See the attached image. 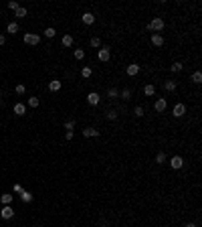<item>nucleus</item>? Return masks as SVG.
Here are the masks:
<instances>
[{
  "label": "nucleus",
  "mask_w": 202,
  "mask_h": 227,
  "mask_svg": "<svg viewBox=\"0 0 202 227\" xmlns=\"http://www.w3.org/2000/svg\"><path fill=\"white\" fill-rule=\"evenodd\" d=\"M24 43H26V45H39L41 37H39V34H34V33H26V34H24Z\"/></svg>",
  "instance_id": "nucleus-1"
},
{
  "label": "nucleus",
  "mask_w": 202,
  "mask_h": 227,
  "mask_svg": "<svg viewBox=\"0 0 202 227\" xmlns=\"http://www.w3.org/2000/svg\"><path fill=\"white\" fill-rule=\"evenodd\" d=\"M144 93H146V95H154V93H156V87L154 85H146L144 87Z\"/></svg>",
  "instance_id": "nucleus-22"
},
{
  "label": "nucleus",
  "mask_w": 202,
  "mask_h": 227,
  "mask_svg": "<svg viewBox=\"0 0 202 227\" xmlns=\"http://www.w3.org/2000/svg\"><path fill=\"white\" fill-rule=\"evenodd\" d=\"M115 118H117V111L115 110H109V111H107V120H115Z\"/></svg>",
  "instance_id": "nucleus-29"
},
{
  "label": "nucleus",
  "mask_w": 202,
  "mask_h": 227,
  "mask_svg": "<svg viewBox=\"0 0 202 227\" xmlns=\"http://www.w3.org/2000/svg\"><path fill=\"white\" fill-rule=\"evenodd\" d=\"M134 111H135V116H138V118H142V116H144V110H142V107H140V106L135 107V110H134Z\"/></svg>",
  "instance_id": "nucleus-34"
},
{
  "label": "nucleus",
  "mask_w": 202,
  "mask_h": 227,
  "mask_svg": "<svg viewBox=\"0 0 202 227\" xmlns=\"http://www.w3.org/2000/svg\"><path fill=\"white\" fill-rule=\"evenodd\" d=\"M6 33H10V34L18 33V24H16V22H10L8 26H6Z\"/></svg>",
  "instance_id": "nucleus-15"
},
{
  "label": "nucleus",
  "mask_w": 202,
  "mask_h": 227,
  "mask_svg": "<svg viewBox=\"0 0 202 227\" xmlns=\"http://www.w3.org/2000/svg\"><path fill=\"white\" fill-rule=\"evenodd\" d=\"M99 45H101V41L97 39V37H93V39H91V47H99Z\"/></svg>",
  "instance_id": "nucleus-33"
},
{
  "label": "nucleus",
  "mask_w": 202,
  "mask_h": 227,
  "mask_svg": "<svg viewBox=\"0 0 202 227\" xmlns=\"http://www.w3.org/2000/svg\"><path fill=\"white\" fill-rule=\"evenodd\" d=\"M182 164H184L182 156H172V158H170V166H172V168H182Z\"/></svg>",
  "instance_id": "nucleus-3"
},
{
  "label": "nucleus",
  "mask_w": 202,
  "mask_h": 227,
  "mask_svg": "<svg viewBox=\"0 0 202 227\" xmlns=\"http://www.w3.org/2000/svg\"><path fill=\"white\" fill-rule=\"evenodd\" d=\"M73 55H75V59H77V61H81V59L85 57V51H83V49H75V51H73Z\"/></svg>",
  "instance_id": "nucleus-18"
},
{
  "label": "nucleus",
  "mask_w": 202,
  "mask_h": 227,
  "mask_svg": "<svg viewBox=\"0 0 202 227\" xmlns=\"http://www.w3.org/2000/svg\"><path fill=\"white\" fill-rule=\"evenodd\" d=\"M16 16H18V18H24V16H26V8L18 6V8H16Z\"/></svg>",
  "instance_id": "nucleus-24"
},
{
  "label": "nucleus",
  "mask_w": 202,
  "mask_h": 227,
  "mask_svg": "<svg viewBox=\"0 0 202 227\" xmlns=\"http://www.w3.org/2000/svg\"><path fill=\"white\" fill-rule=\"evenodd\" d=\"M170 69H172V73H178V71H182V63H174V65H172Z\"/></svg>",
  "instance_id": "nucleus-28"
},
{
  "label": "nucleus",
  "mask_w": 202,
  "mask_h": 227,
  "mask_svg": "<svg viewBox=\"0 0 202 227\" xmlns=\"http://www.w3.org/2000/svg\"><path fill=\"white\" fill-rule=\"evenodd\" d=\"M97 57H99V61H109V49H99Z\"/></svg>",
  "instance_id": "nucleus-11"
},
{
  "label": "nucleus",
  "mask_w": 202,
  "mask_h": 227,
  "mask_svg": "<svg viewBox=\"0 0 202 227\" xmlns=\"http://www.w3.org/2000/svg\"><path fill=\"white\" fill-rule=\"evenodd\" d=\"M125 73H127V75H131V77H134V75H138V73H140V65H135V63H131V65H127V69H125Z\"/></svg>",
  "instance_id": "nucleus-6"
},
{
  "label": "nucleus",
  "mask_w": 202,
  "mask_h": 227,
  "mask_svg": "<svg viewBox=\"0 0 202 227\" xmlns=\"http://www.w3.org/2000/svg\"><path fill=\"white\" fill-rule=\"evenodd\" d=\"M8 8L10 10H16V8H18V2H16V0H10V2H8Z\"/></svg>",
  "instance_id": "nucleus-30"
},
{
  "label": "nucleus",
  "mask_w": 202,
  "mask_h": 227,
  "mask_svg": "<svg viewBox=\"0 0 202 227\" xmlns=\"http://www.w3.org/2000/svg\"><path fill=\"white\" fill-rule=\"evenodd\" d=\"M156 162H158V164H164V162H166V154H164V152H158V156H156Z\"/></svg>",
  "instance_id": "nucleus-25"
},
{
  "label": "nucleus",
  "mask_w": 202,
  "mask_h": 227,
  "mask_svg": "<svg viewBox=\"0 0 202 227\" xmlns=\"http://www.w3.org/2000/svg\"><path fill=\"white\" fill-rule=\"evenodd\" d=\"M65 138H67V140H71V138H73V130H67V132H65Z\"/></svg>",
  "instance_id": "nucleus-36"
},
{
  "label": "nucleus",
  "mask_w": 202,
  "mask_h": 227,
  "mask_svg": "<svg viewBox=\"0 0 202 227\" xmlns=\"http://www.w3.org/2000/svg\"><path fill=\"white\" fill-rule=\"evenodd\" d=\"M148 29H150V30H158V33H160V30L164 29V20H162V18H154L152 22L148 24Z\"/></svg>",
  "instance_id": "nucleus-2"
},
{
  "label": "nucleus",
  "mask_w": 202,
  "mask_h": 227,
  "mask_svg": "<svg viewBox=\"0 0 202 227\" xmlns=\"http://www.w3.org/2000/svg\"><path fill=\"white\" fill-rule=\"evenodd\" d=\"M186 227H196V225H194V223H188V225Z\"/></svg>",
  "instance_id": "nucleus-39"
},
{
  "label": "nucleus",
  "mask_w": 202,
  "mask_h": 227,
  "mask_svg": "<svg viewBox=\"0 0 202 227\" xmlns=\"http://www.w3.org/2000/svg\"><path fill=\"white\" fill-rule=\"evenodd\" d=\"M87 102L91 103V106H97V103H99V93L91 91V93H89V95H87Z\"/></svg>",
  "instance_id": "nucleus-8"
},
{
  "label": "nucleus",
  "mask_w": 202,
  "mask_h": 227,
  "mask_svg": "<svg viewBox=\"0 0 202 227\" xmlns=\"http://www.w3.org/2000/svg\"><path fill=\"white\" fill-rule=\"evenodd\" d=\"M152 43H154L156 47H162V45H164V37L158 34V33H154V34H152Z\"/></svg>",
  "instance_id": "nucleus-10"
},
{
  "label": "nucleus",
  "mask_w": 202,
  "mask_h": 227,
  "mask_svg": "<svg viewBox=\"0 0 202 227\" xmlns=\"http://www.w3.org/2000/svg\"><path fill=\"white\" fill-rule=\"evenodd\" d=\"M81 18H83V22H85V24H93V22H95V16H93V12H85Z\"/></svg>",
  "instance_id": "nucleus-12"
},
{
  "label": "nucleus",
  "mask_w": 202,
  "mask_h": 227,
  "mask_svg": "<svg viewBox=\"0 0 202 227\" xmlns=\"http://www.w3.org/2000/svg\"><path fill=\"white\" fill-rule=\"evenodd\" d=\"M63 45H65V47H71V45H73V37H71V34H65V37H63Z\"/></svg>",
  "instance_id": "nucleus-19"
},
{
  "label": "nucleus",
  "mask_w": 202,
  "mask_h": 227,
  "mask_svg": "<svg viewBox=\"0 0 202 227\" xmlns=\"http://www.w3.org/2000/svg\"><path fill=\"white\" fill-rule=\"evenodd\" d=\"M109 97H117V89H109Z\"/></svg>",
  "instance_id": "nucleus-37"
},
{
  "label": "nucleus",
  "mask_w": 202,
  "mask_h": 227,
  "mask_svg": "<svg viewBox=\"0 0 202 227\" xmlns=\"http://www.w3.org/2000/svg\"><path fill=\"white\" fill-rule=\"evenodd\" d=\"M73 128H75V122H73V120H69L67 124H65V130H73Z\"/></svg>",
  "instance_id": "nucleus-31"
},
{
  "label": "nucleus",
  "mask_w": 202,
  "mask_h": 227,
  "mask_svg": "<svg viewBox=\"0 0 202 227\" xmlns=\"http://www.w3.org/2000/svg\"><path fill=\"white\" fill-rule=\"evenodd\" d=\"M121 97H125V99H130V97H131V91H130V89H123V91H121Z\"/></svg>",
  "instance_id": "nucleus-32"
},
{
  "label": "nucleus",
  "mask_w": 202,
  "mask_h": 227,
  "mask_svg": "<svg viewBox=\"0 0 202 227\" xmlns=\"http://www.w3.org/2000/svg\"><path fill=\"white\" fill-rule=\"evenodd\" d=\"M6 43V37H4V34H0V45H4Z\"/></svg>",
  "instance_id": "nucleus-38"
},
{
  "label": "nucleus",
  "mask_w": 202,
  "mask_h": 227,
  "mask_svg": "<svg viewBox=\"0 0 202 227\" xmlns=\"http://www.w3.org/2000/svg\"><path fill=\"white\" fill-rule=\"evenodd\" d=\"M24 111H26V106H24V103H16V106H14V114H16V116H24Z\"/></svg>",
  "instance_id": "nucleus-13"
},
{
  "label": "nucleus",
  "mask_w": 202,
  "mask_h": 227,
  "mask_svg": "<svg viewBox=\"0 0 202 227\" xmlns=\"http://www.w3.org/2000/svg\"><path fill=\"white\" fill-rule=\"evenodd\" d=\"M20 199H22L24 203H30V201H33V195H30L29 191H22V193H20Z\"/></svg>",
  "instance_id": "nucleus-16"
},
{
  "label": "nucleus",
  "mask_w": 202,
  "mask_h": 227,
  "mask_svg": "<svg viewBox=\"0 0 202 227\" xmlns=\"http://www.w3.org/2000/svg\"><path fill=\"white\" fill-rule=\"evenodd\" d=\"M164 87H166V91H174V89H176V81H166Z\"/></svg>",
  "instance_id": "nucleus-21"
},
{
  "label": "nucleus",
  "mask_w": 202,
  "mask_h": 227,
  "mask_svg": "<svg viewBox=\"0 0 202 227\" xmlns=\"http://www.w3.org/2000/svg\"><path fill=\"white\" fill-rule=\"evenodd\" d=\"M14 91L18 93V95H22V93H24V85H16V89H14Z\"/></svg>",
  "instance_id": "nucleus-35"
},
{
  "label": "nucleus",
  "mask_w": 202,
  "mask_h": 227,
  "mask_svg": "<svg viewBox=\"0 0 202 227\" xmlns=\"http://www.w3.org/2000/svg\"><path fill=\"white\" fill-rule=\"evenodd\" d=\"M55 34H57V30H55L53 26H49V29H45V37H47V39H53Z\"/></svg>",
  "instance_id": "nucleus-17"
},
{
  "label": "nucleus",
  "mask_w": 202,
  "mask_h": 227,
  "mask_svg": "<svg viewBox=\"0 0 202 227\" xmlns=\"http://www.w3.org/2000/svg\"><path fill=\"white\" fill-rule=\"evenodd\" d=\"M154 110L156 111H164V110H166V99H164V97H158V99H156Z\"/></svg>",
  "instance_id": "nucleus-7"
},
{
  "label": "nucleus",
  "mask_w": 202,
  "mask_h": 227,
  "mask_svg": "<svg viewBox=\"0 0 202 227\" xmlns=\"http://www.w3.org/2000/svg\"><path fill=\"white\" fill-rule=\"evenodd\" d=\"M0 201H2L4 205H10V203H12V195H8V193L2 195V197H0Z\"/></svg>",
  "instance_id": "nucleus-20"
},
{
  "label": "nucleus",
  "mask_w": 202,
  "mask_h": 227,
  "mask_svg": "<svg viewBox=\"0 0 202 227\" xmlns=\"http://www.w3.org/2000/svg\"><path fill=\"white\" fill-rule=\"evenodd\" d=\"M39 103H41L39 97H29V106L30 107H39Z\"/></svg>",
  "instance_id": "nucleus-23"
},
{
  "label": "nucleus",
  "mask_w": 202,
  "mask_h": 227,
  "mask_svg": "<svg viewBox=\"0 0 202 227\" xmlns=\"http://www.w3.org/2000/svg\"><path fill=\"white\" fill-rule=\"evenodd\" d=\"M83 136H85V138H95V136H99V130H95V128H85V130H83Z\"/></svg>",
  "instance_id": "nucleus-9"
},
{
  "label": "nucleus",
  "mask_w": 202,
  "mask_h": 227,
  "mask_svg": "<svg viewBox=\"0 0 202 227\" xmlns=\"http://www.w3.org/2000/svg\"><path fill=\"white\" fill-rule=\"evenodd\" d=\"M49 89H51V91H59V89H61V81H59V79H53V81L49 83Z\"/></svg>",
  "instance_id": "nucleus-14"
},
{
  "label": "nucleus",
  "mask_w": 202,
  "mask_h": 227,
  "mask_svg": "<svg viewBox=\"0 0 202 227\" xmlns=\"http://www.w3.org/2000/svg\"><path fill=\"white\" fill-rule=\"evenodd\" d=\"M192 81H194V83H200V81H202V73H200V71H196V73L192 75Z\"/></svg>",
  "instance_id": "nucleus-27"
},
{
  "label": "nucleus",
  "mask_w": 202,
  "mask_h": 227,
  "mask_svg": "<svg viewBox=\"0 0 202 227\" xmlns=\"http://www.w3.org/2000/svg\"><path fill=\"white\" fill-rule=\"evenodd\" d=\"M81 75H83L85 79H87V77H91V67H83V69H81Z\"/></svg>",
  "instance_id": "nucleus-26"
},
{
  "label": "nucleus",
  "mask_w": 202,
  "mask_h": 227,
  "mask_svg": "<svg viewBox=\"0 0 202 227\" xmlns=\"http://www.w3.org/2000/svg\"><path fill=\"white\" fill-rule=\"evenodd\" d=\"M184 114H186V106H184V103H176V106H174V116L182 118Z\"/></svg>",
  "instance_id": "nucleus-4"
},
{
  "label": "nucleus",
  "mask_w": 202,
  "mask_h": 227,
  "mask_svg": "<svg viewBox=\"0 0 202 227\" xmlns=\"http://www.w3.org/2000/svg\"><path fill=\"white\" fill-rule=\"evenodd\" d=\"M0 215H2V219H10L12 215H14V211H12V207H10V205H4V207H2V211H0Z\"/></svg>",
  "instance_id": "nucleus-5"
}]
</instances>
